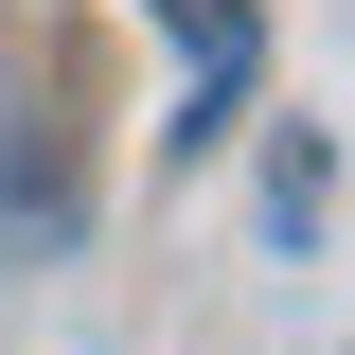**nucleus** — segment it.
I'll list each match as a JSON object with an SVG mask.
<instances>
[{
  "instance_id": "1",
  "label": "nucleus",
  "mask_w": 355,
  "mask_h": 355,
  "mask_svg": "<svg viewBox=\"0 0 355 355\" xmlns=\"http://www.w3.org/2000/svg\"><path fill=\"white\" fill-rule=\"evenodd\" d=\"M0 231H36V249L71 231V196H53V178H18V53H0Z\"/></svg>"
}]
</instances>
